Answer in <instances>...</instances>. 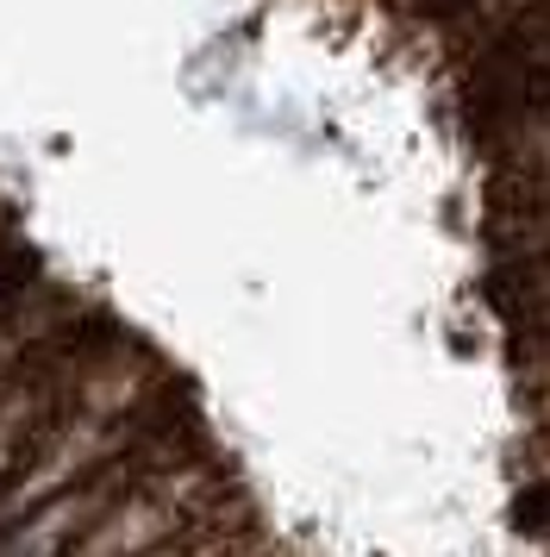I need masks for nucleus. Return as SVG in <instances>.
Wrapping results in <instances>:
<instances>
[{
  "instance_id": "obj_1",
  "label": "nucleus",
  "mask_w": 550,
  "mask_h": 557,
  "mask_svg": "<svg viewBox=\"0 0 550 557\" xmlns=\"http://www.w3.org/2000/svg\"><path fill=\"white\" fill-rule=\"evenodd\" d=\"M513 245L525 251V263H538V270L550 276V188H545V201L532 207L520 226H513Z\"/></svg>"
},
{
  "instance_id": "obj_3",
  "label": "nucleus",
  "mask_w": 550,
  "mask_h": 557,
  "mask_svg": "<svg viewBox=\"0 0 550 557\" xmlns=\"http://www.w3.org/2000/svg\"><path fill=\"white\" fill-rule=\"evenodd\" d=\"M520 163L525 170H538V182L550 176V101L532 113V126H525V145H520Z\"/></svg>"
},
{
  "instance_id": "obj_6",
  "label": "nucleus",
  "mask_w": 550,
  "mask_h": 557,
  "mask_svg": "<svg viewBox=\"0 0 550 557\" xmlns=\"http://www.w3.org/2000/svg\"><path fill=\"white\" fill-rule=\"evenodd\" d=\"M538 401H545V413H550V357L538 363Z\"/></svg>"
},
{
  "instance_id": "obj_4",
  "label": "nucleus",
  "mask_w": 550,
  "mask_h": 557,
  "mask_svg": "<svg viewBox=\"0 0 550 557\" xmlns=\"http://www.w3.org/2000/svg\"><path fill=\"white\" fill-rule=\"evenodd\" d=\"M525 63H532L538 76H550V20H532V45H525Z\"/></svg>"
},
{
  "instance_id": "obj_5",
  "label": "nucleus",
  "mask_w": 550,
  "mask_h": 557,
  "mask_svg": "<svg viewBox=\"0 0 550 557\" xmlns=\"http://www.w3.org/2000/svg\"><path fill=\"white\" fill-rule=\"evenodd\" d=\"M13 238H20V226H13V213H7V207H0V251H7V245H13Z\"/></svg>"
},
{
  "instance_id": "obj_2",
  "label": "nucleus",
  "mask_w": 550,
  "mask_h": 557,
  "mask_svg": "<svg viewBox=\"0 0 550 557\" xmlns=\"http://www.w3.org/2000/svg\"><path fill=\"white\" fill-rule=\"evenodd\" d=\"M38 270H45V263L25 251V238H13V245L0 251V307L13 301V295H20V288H25L32 276H38Z\"/></svg>"
}]
</instances>
